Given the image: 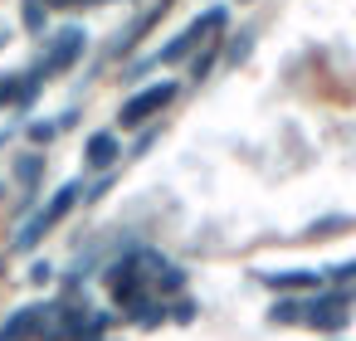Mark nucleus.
Wrapping results in <instances>:
<instances>
[{
  "instance_id": "1",
  "label": "nucleus",
  "mask_w": 356,
  "mask_h": 341,
  "mask_svg": "<svg viewBox=\"0 0 356 341\" xmlns=\"http://www.w3.org/2000/svg\"><path fill=\"white\" fill-rule=\"evenodd\" d=\"M79 200H83V185H79V181L59 185V190L49 195V205H44L40 215H30V224H25V229L15 234V253H30V249H35V244H40V239H44L49 229H59V224L69 219V210H74Z\"/></svg>"
},
{
  "instance_id": "2",
  "label": "nucleus",
  "mask_w": 356,
  "mask_h": 341,
  "mask_svg": "<svg viewBox=\"0 0 356 341\" xmlns=\"http://www.w3.org/2000/svg\"><path fill=\"white\" fill-rule=\"evenodd\" d=\"M176 93H181V83H176V78H161V83H147V88H137V93H132V98L118 108V127H122V132H137V127H147V122H152V117H156V113H161V108L176 98Z\"/></svg>"
},
{
  "instance_id": "3",
  "label": "nucleus",
  "mask_w": 356,
  "mask_h": 341,
  "mask_svg": "<svg viewBox=\"0 0 356 341\" xmlns=\"http://www.w3.org/2000/svg\"><path fill=\"white\" fill-rule=\"evenodd\" d=\"M83 49H88V35H83V25H64L49 44H44V59H40V78H59L64 69H74L79 59H83Z\"/></svg>"
},
{
  "instance_id": "4",
  "label": "nucleus",
  "mask_w": 356,
  "mask_h": 341,
  "mask_svg": "<svg viewBox=\"0 0 356 341\" xmlns=\"http://www.w3.org/2000/svg\"><path fill=\"white\" fill-rule=\"evenodd\" d=\"M356 302L351 288H337V292H322V297H307V326L317 331H341L346 326V307Z\"/></svg>"
},
{
  "instance_id": "5",
  "label": "nucleus",
  "mask_w": 356,
  "mask_h": 341,
  "mask_svg": "<svg viewBox=\"0 0 356 341\" xmlns=\"http://www.w3.org/2000/svg\"><path fill=\"white\" fill-rule=\"evenodd\" d=\"M44 312H49V302L40 307H20V312H10L6 322H0V341H35L40 336V322H44Z\"/></svg>"
},
{
  "instance_id": "6",
  "label": "nucleus",
  "mask_w": 356,
  "mask_h": 341,
  "mask_svg": "<svg viewBox=\"0 0 356 341\" xmlns=\"http://www.w3.org/2000/svg\"><path fill=\"white\" fill-rule=\"evenodd\" d=\"M118 156H122L118 132H93V137L83 142V166H88V171H113Z\"/></svg>"
},
{
  "instance_id": "7",
  "label": "nucleus",
  "mask_w": 356,
  "mask_h": 341,
  "mask_svg": "<svg viewBox=\"0 0 356 341\" xmlns=\"http://www.w3.org/2000/svg\"><path fill=\"white\" fill-rule=\"evenodd\" d=\"M259 283L268 292H317L322 288V273L312 268H288V273H259Z\"/></svg>"
},
{
  "instance_id": "8",
  "label": "nucleus",
  "mask_w": 356,
  "mask_h": 341,
  "mask_svg": "<svg viewBox=\"0 0 356 341\" xmlns=\"http://www.w3.org/2000/svg\"><path fill=\"white\" fill-rule=\"evenodd\" d=\"M268 322H273V326H298V322H307V302L283 297V302H273V307H268Z\"/></svg>"
},
{
  "instance_id": "9",
  "label": "nucleus",
  "mask_w": 356,
  "mask_h": 341,
  "mask_svg": "<svg viewBox=\"0 0 356 341\" xmlns=\"http://www.w3.org/2000/svg\"><path fill=\"white\" fill-rule=\"evenodd\" d=\"M69 122H74V113H64L59 122H30V142H35V147H44V142H54Z\"/></svg>"
},
{
  "instance_id": "10",
  "label": "nucleus",
  "mask_w": 356,
  "mask_h": 341,
  "mask_svg": "<svg viewBox=\"0 0 356 341\" xmlns=\"http://www.w3.org/2000/svg\"><path fill=\"white\" fill-rule=\"evenodd\" d=\"M40 176H44V156H20L15 161V181L20 185H40Z\"/></svg>"
},
{
  "instance_id": "11",
  "label": "nucleus",
  "mask_w": 356,
  "mask_h": 341,
  "mask_svg": "<svg viewBox=\"0 0 356 341\" xmlns=\"http://www.w3.org/2000/svg\"><path fill=\"white\" fill-rule=\"evenodd\" d=\"M229 40H234V44L225 49V64H239V59H249V49H254V35L244 30V35H229Z\"/></svg>"
},
{
  "instance_id": "12",
  "label": "nucleus",
  "mask_w": 356,
  "mask_h": 341,
  "mask_svg": "<svg viewBox=\"0 0 356 341\" xmlns=\"http://www.w3.org/2000/svg\"><path fill=\"white\" fill-rule=\"evenodd\" d=\"M215 59H220V49H210L205 59H195V64H191V78H205V74L215 69Z\"/></svg>"
},
{
  "instance_id": "13",
  "label": "nucleus",
  "mask_w": 356,
  "mask_h": 341,
  "mask_svg": "<svg viewBox=\"0 0 356 341\" xmlns=\"http://www.w3.org/2000/svg\"><path fill=\"white\" fill-rule=\"evenodd\" d=\"M49 278H54V268H49V263H30V283H35V288H44Z\"/></svg>"
},
{
  "instance_id": "14",
  "label": "nucleus",
  "mask_w": 356,
  "mask_h": 341,
  "mask_svg": "<svg viewBox=\"0 0 356 341\" xmlns=\"http://www.w3.org/2000/svg\"><path fill=\"white\" fill-rule=\"evenodd\" d=\"M327 278H356V258H351V263H337Z\"/></svg>"
},
{
  "instance_id": "15",
  "label": "nucleus",
  "mask_w": 356,
  "mask_h": 341,
  "mask_svg": "<svg viewBox=\"0 0 356 341\" xmlns=\"http://www.w3.org/2000/svg\"><path fill=\"white\" fill-rule=\"evenodd\" d=\"M6 142H10V132H0V147H6Z\"/></svg>"
}]
</instances>
